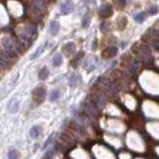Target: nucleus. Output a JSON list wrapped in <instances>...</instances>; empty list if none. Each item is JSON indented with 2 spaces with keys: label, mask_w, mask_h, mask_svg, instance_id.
I'll return each mask as SVG.
<instances>
[{
  "label": "nucleus",
  "mask_w": 159,
  "mask_h": 159,
  "mask_svg": "<svg viewBox=\"0 0 159 159\" xmlns=\"http://www.w3.org/2000/svg\"><path fill=\"white\" fill-rule=\"evenodd\" d=\"M48 76H49V70H48L46 67H44L43 69L40 70L38 77H39V79L41 81H45L48 78Z\"/></svg>",
  "instance_id": "nucleus-12"
},
{
  "label": "nucleus",
  "mask_w": 159,
  "mask_h": 159,
  "mask_svg": "<svg viewBox=\"0 0 159 159\" xmlns=\"http://www.w3.org/2000/svg\"><path fill=\"white\" fill-rule=\"evenodd\" d=\"M83 55H84V54H83V53H79V54H78L77 56L75 57V59L72 61V65H73V66H75V67H77L78 62H79L80 60H81V58L83 57Z\"/></svg>",
  "instance_id": "nucleus-19"
},
{
  "label": "nucleus",
  "mask_w": 159,
  "mask_h": 159,
  "mask_svg": "<svg viewBox=\"0 0 159 159\" xmlns=\"http://www.w3.org/2000/svg\"><path fill=\"white\" fill-rule=\"evenodd\" d=\"M8 110L11 112H16L19 110V102L16 100H11L8 103Z\"/></svg>",
  "instance_id": "nucleus-9"
},
{
  "label": "nucleus",
  "mask_w": 159,
  "mask_h": 159,
  "mask_svg": "<svg viewBox=\"0 0 159 159\" xmlns=\"http://www.w3.org/2000/svg\"><path fill=\"white\" fill-rule=\"evenodd\" d=\"M98 14L102 18H107V17L112 16V7L110 4H103L98 9Z\"/></svg>",
  "instance_id": "nucleus-2"
},
{
  "label": "nucleus",
  "mask_w": 159,
  "mask_h": 159,
  "mask_svg": "<svg viewBox=\"0 0 159 159\" xmlns=\"http://www.w3.org/2000/svg\"><path fill=\"white\" fill-rule=\"evenodd\" d=\"M59 98H60V90H52L51 94H50V100H51V102H55V100H57Z\"/></svg>",
  "instance_id": "nucleus-14"
},
{
  "label": "nucleus",
  "mask_w": 159,
  "mask_h": 159,
  "mask_svg": "<svg viewBox=\"0 0 159 159\" xmlns=\"http://www.w3.org/2000/svg\"><path fill=\"white\" fill-rule=\"evenodd\" d=\"M82 78L79 74H72V76L69 78V85L71 87H76L81 83Z\"/></svg>",
  "instance_id": "nucleus-6"
},
{
  "label": "nucleus",
  "mask_w": 159,
  "mask_h": 159,
  "mask_svg": "<svg viewBox=\"0 0 159 159\" xmlns=\"http://www.w3.org/2000/svg\"><path fill=\"white\" fill-rule=\"evenodd\" d=\"M53 136H54V134H52L51 136H49V138H48V139L45 141V143H44V146H43V148H46L48 145L50 144V143H51V141L53 140Z\"/></svg>",
  "instance_id": "nucleus-23"
},
{
  "label": "nucleus",
  "mask_w": 159,
  "mask_h": 159,
  "mask_svg": "<svg viewBox=\"0 0 159 159\" xmlns=\"http://www.w3.org/2000/svg\"><path fill=\"white\" fill-rule=\"evenodd\" d=\"M25 31L29 36H34V35L37 34V26L34 24H30L25 28Z\"/></svg>",
  "instance_id": "nucleus-11"
},
{
  "label": "nucleus",
  "mask_w": 159,
  "mask_h": 159,
  "mask_svg": "<svg viewBox=\"0 0 159 159\" xmlns=\"http://www.w3.org/2000/svg\"><path fill=\"white\" fill-rule=\"evenodd\" d=\"M52 155H53V151H49V152H47V154H45V156H44V159L50 158Z\"/></svg>",
  "instance_id": "nucleus-24"
},
{
  "label": "nucleus",
  "mask_w": 159,
  "mask_h": 159,
  "mask_svg": "<svg viewBox=\"0 0 159 159\" xmlns=\"http://www.w3.org/2000/svg\"><path fill=\"white\" fill-rule=\"evenodd\" d=\"M62 63H63V58L60 54H56L53 57V65H54L55 67H59Z\"/></svg>",
  "instance_id": "nucleus-13"
},
{
  "label": "nucleus",
  "mask_w": 159,
  "mask_h": 159,
  "mask_svg": "<svg viewBox=\"0 0 159 159\" xmlns=\"http://www.w3.org/2000/svg\"><path fill=\"white\" fill-rule=\"evenodd\" d=\"M117 54V48L115 47H108L105 51L102 52V57L103 58H107V59H110V58L114 57L115 55Z\"/></svg>",
  "instance_id": "nucleus-5"
},
{
  "label": "nucleus",
  "mask_w": 159,
  "mask_h": 159,
  "mask_svg": "<svg viewBox=\"0 0 159 159\" xmlns=\"http://www.w3.org/2000/svg\"><path fill=\"white\" fill-rule=\"evenodd\" d=\"M7 67H8V64H7L6 58L0 52V68H1V69H6Z\"/></svg>",
  "instance_id": "nucleus-15"
},
{
  "label": "nucleus",
  "mask_w": 159,
  "mask_h": 159,
  "mask_svg": "<svg viewBox=\"0 0 159 159\" xmlns=\"http://www.w3.org/2000/svg\"><path fill=\"white\" fill-rule=\"evenodd\" d=\"M117 22L118 28L120 30H123V29H125V27H126V25H127V18L125 16H119L117 18Z\"/></svg>",
  "instance_id": "nucleus-10"
},
{
  "label": "nucleus",
  "mask_w": 159,
  "mask_h": 159,
  "mask_svg": "<svg viewBox=\"0 0 159 159\" xmlns=\"http://www.w3.org/2000/svg\"><path fill=\"white\" fill-rule=\"evenodd\" d=\"M33 95H34V100H36V102H40L46 97V90H45L44 88H38Z\"/></svg>",
  "instance_id": "nucleus-4"
},
{
  "label": "nucleus",
  "mask_w": 159,
  "mask_h": 159,
  "mask_svg": "<svg viewBox=\"0 0 159 159\" xmlns=\"http://www.w3.org/2000/svg\"><path fill=\"white\" fill-rule=\"evenodd\" d=\"M59 29H60L59 23H58L57 21H52L51 24H50V26H49V31H50V33H51V35H53V36L57 35L58 32H59Z\"/></svg>",
  "instance_id": "nucleus-7"
},
{
  "label": "nucleus",
  "mask_w": 159,
  "mask_h": 159,
  "mask_svg": "<svg viewBox=\"0 0 159 159\" xmlns=\"http://www.w3.org/2000/svg\"><path fill=\"white\" fill-rule=\"evenodd\" d=\"M73 8H74V4H73L72 0H66V1L61 5V12L63 14L67 15L72 12Z\"/></svg>",
  "instance_id": "nucleus-3"
},
{
  "label": "nucleus",
  "mask_w": 159,
  "mask_h": 159,
  "mask_svg": "<svg viewBox=\"0 0 159 159\" xmlns=\"http://www.w3.org/2000/svg\"><path fill=\"white\" fill-rule=\"evenodd\" d=\"M39 133H40V127H39V126H37V125L33 126V127L31 128V130H30V135H31L33 138L38 137Z\"/></svg>",
  "instance_id": "nucleus-16"
},
{
  "label": "nucleus",
  "mask_w": 159,
  "mask_h": 159,
  "mask_svg": "<svg viewBox=\"0 0 159 159\" xmlns=\"http://www.w3.org/2000/svg\"><path fill=\"white\" fill-rule=\"evenodd\" d=\"M75 51H76V45L74 43L70 42L64 46V52L67 55H73L75 53Z\"/></svg>",
  "instance_id": "nucleus-8"
},
{
  "label": "nucleus",
  "mask_w": 159,
  "mask_h": 159,
  "mask_svg": "<svg viewBox=\"0 0 159 159\" xmlns=\"http://www.w3.org/2000/svg\"><path fill=\"white\" fill-rule=\"evenodd\" d=\"M134 19H135V21L136 22H138V23H141V22H143V20L145 19V13H138V14H136L135 16H134Z\"/></svg>",
  "instance_id": "nucleus-17"
},
{
  "label": "nucleus",
  "mask_w": 159,
  "mask_h": 159,
  "mask_svg": "<svg viewBox=\"0 0 159 159\" xmlns=\"http://www.w3.org/2000/svg\"><path fill=\"white\" fill-rule=\"evenodd\" d=\"M17 157H18V154H17V151L15 149H12L9 151L8 153V158L9 159H17Z\"/></svg>",
  "instance_id": "nucleus-21"
},
{
  "label": "nucleus",
  "mask_w": 159,
  "mask_h": 159,
  "mask_svg": "<svg viewBox=\"0 0 159 159\" xmlns=\"http://www.w3.org/2000/svg\"><path fill=\"white\" fill-rule=\"evenodd\" d=\"M158 11H159V8L157 6H152V7H150L149 10H148V13L151 15H155L158 13Z\"/></svg>",
  "instance_id": "nucleus-22"
},
{
  "label": "nucleus",
  "mask_w": 159,
  "mask_h": 159,
  "mask_svg": "<svg viewBox=\"0 0 159 159\" xmlns=\"http://www.w3.org/2000/svg\"><path fill=\"white\" fill-rule=\"evenodd\" d=\"M2 45H3V48L6 52L7 55L11 57H15L17 56V49H16V45L14 44L9 38H3L2 39Z\"/></svg>",
  "instance_id": "nucleus-1"
},
{
  "label": "nucleus",
  "mask_w": 159,
  "mask_h": 159,
  "mask_svg": "<svg viewBox=\"0 0 159 159\" xmlns=\"http://www.w3.org/2000/svg\"><path fill=\"white\" fill-rule=\"evenodd\" d=\"M114 3L118 8H123L126 4V0H114Z\"/></svg>",
  "instance_id": "nucleus-20"
},
{
  "label": "nucleus",
  "mask_w": 159,
  "mask_h": 159,
  "mask_svg": "<svg viewBox=\"0 0 159 159\" xmlns=\"http://www.w3.org/2000/svg\"><path fill=\"white\" fill-rule=\"evenodd\" d=\"M43 50H44V46H41V47H39L37 49V51L34 53V54L32 55V57H31V59H36V58H38L40 56V55L42 54V52H43Z\"/></svg>",
  "instance_id": "nucleus-18"
}]
</instances>
